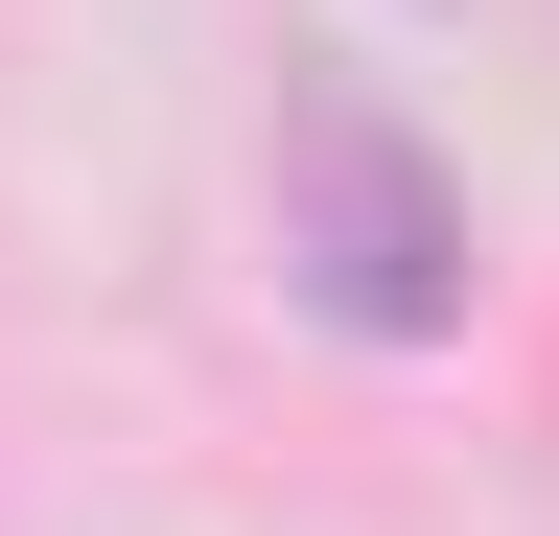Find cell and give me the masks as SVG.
Listing matches in <instances>:
<instances>
[{"label": "cell", "instance_id": "obj_1", "mask_svg": "<svg viewBox=\"0 0 559 536\" xmlns=\"http://www.w3.org/2000/svg\"><path fill=\"white\" fill-rule=\"evenodd\" d=\"M280 281H304V326H349V350H443L466 326V187L349 71L280 94Z\"/></svg>", "mask_w": 559, "mask_h": 536}]
</instances>
